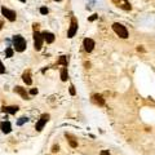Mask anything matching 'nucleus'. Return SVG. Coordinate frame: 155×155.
<instances>
[{"label": "nucleus", "mask_w": 155, "mask_h": 155, "mask_svg": "<svg viewBox=\"0 0 155 155\" xmlns=\"http://www.w3.org/2000/svg\"><path fill=\"white\" fill-rule=\"evenodd\" d=\"M5 73V69H4V65H3V62L0 61V74H4Z\"/></svg>", "instance_id": "nucleus-21"}, {"label": "nucleus", "mask_w": 155, "mask_h": 155, "mask_svg": "<svg viewBox=\"0 0 155 155\" xmlns=\"http://www.w3.org/2000/svg\"><path fill=\"white\" fill-rule=\"evenodd\" d=\"M22 80H23L25 83H26L27 85H31L32 84V79H31V73H30V70L25 71L23 75H22Z\"/></svg>", "instance_id": "nucleus-13"}, {"label": "nucleus", "mask_w": 155, "mask_h": 155, "mask_svg": "<svg viewBox=\"0 0 155 155\" xmlns=\"http://www.w3.org/2000/svg\"><path fill=\"white\" fill-rule=\"evenodd\" d=\"M30 95H38V89H35V88H32V89L30 91Z\"/></svg>", "instance_id": "nucleus-25"}, {"label": "nucleus", "mask_w": 155, "mask_h": 155, "mask_svg": "<svg viewBox=\"0 0 155 155\" xmlns=\"http://www.w3.org/2000/svg\"><path fill=\"white\" fill-rule=\"evenodd\" d=\"M0 129L3 131V133L8 134V133H10V131H12V124H10L8 120L1 121V123H0Z\"/></svg>", "instance_id": "nucleus-9"}, {"label": "nucleus", "mask_w": 155, "mask_h": 155, "mask_svg": "<svg viewBox=\"0 0 155 155\" xmlns=\"http://www.w3.org/2000/svg\"><path fill=\"white\" fill-rule=\"evenodd\" d=\"M92 99H93V102H95L96 105H98V106H104L105 105V99L102 98L101 95H93Z\"/></svg>", "instance_id": "nucleus-14"}, {"label": "nucleus", "mask_w": 155, "mask_h": 155, "mask_svg": "<svg viewBox=\"0 0 155 155\" xmlns=\"http://www.w3.org/2000/svg\"><path fill=\"white\" fill-rule=\"evenodd\" d=\"M112 30L115 31V34L118 35L119 38H121V39H127L128 38V30L126 29V26H123L121 23H114L112 25Z\"/></svg>", "instance_id": "nucleus-2"}, {"label": "nucleus", "mask_w": 155, "mask_h": 155, "mask_svg": "<svg viewBox=\"0 0 155 155\" xmlns=\"http://www.w3.org/2000/svg\"><path fill=\"white\" fill-rule=\"evenodd\" d=\"M49 120V115L48 114H43L40 116V119H39V121L36 123V126H35V129H36L38 132H40L41 129L44 128V126L47 124V121Z\"/></svg>", "instance_id": "nucleus-6"}, {"label": "nucleus", "mask_w": 155, "mask_h": 155, "mask_svg": "<svg viewBox=\"0 0 155 155\" xmlns=\"http://www.w3.org/2000/svg\"><path fill=\"white\" fill-rule=\"evenodd\" d=\"M41 35H43L44 41H47L48 44H52L54 41V39H56V38H54V34H52V32H48V31H44Z\"/></svg>", "instance_id": "nucleus-11"}, {"label": "nucleus", "mask_w": 155, "mask_h": 155, "mask_svg": "<svg viewBox=\"0 0 155 155\" xmlns=\"http://www.w3.org/2000/svg\"><path fill=\"white\" fill-rule=\"evenodd\" d=\"M14 92L18 93V95L21 96L23 99H30V96H29V93L26 92V89H25V88H22V87H19V85L14 88Z\"/></svg>", "instance_id": "nucleus-10"}, {"label": "nucleus", "mask_w": 155, "mask_h": 155, "mask_svg": "<svg viewBox=\"0 0 155 155\" xmlns=\"http://www.w3.org/2000/svg\"><path fill=\"white\" fill-rule=\"evenodd\" d=\"M58 65H62V66H66L67 67V63H69V58L67 56H61V58L57 61Z\"/></svg>", "instance_id": "nucleus-17"}, {"label": "nucleus", "mask_w": 155, "mask_h": 155, "mask_svg": "<svg viewBox=\"0 0 155 155\" xmlns=\"http://www.w3.org/2000/svg\"><path fill=\"white\" fill-rule=\"evenodd\" d=\"M39 29V23H34V31H38Z\"/></svg>", "instance_id": "nucleus-26"}, {"label": "nucleus", "mask_w": 155, "mask_h": 155, "mask_svg": "<svg viewBox=\"0 0 155 155\" xmlns=\"http://www.w3.org/2000/svg\"><path fill=\"white\" fill-rule=\"evenodd\" d=\"M66 138H67V141H69V143H70L71 147L75 149L76 146H78V141L75 140V137H74V136H71V134L66 133Z\"/></svg>", "instance_id": "nucleus-15"}, {"label": "nucleus", "mask_w": 155, "mask_h": 155, "mask_svg": "<svg viewBox=\"0 0 155 155\" xmlns=\"http://www.w3.org/2000/svg\"><path fill=\"white\" fill-rule=\"evenodd\" d=\"M96 18H97V14H93V16H92V17H91V18H89V21H95V19H96Z\"/></svg>", "instance_id": "nucleus-27"}, {"label": "nucleus", "mask_w": 155, "mask_h": 155, "mask_svg": "<svg viewBox=\"0 0 155 155\" xmlns=\"http://www.w3.org/2000/svg\"><path fill=\"white\" fill-rule=\"evenodd\" d=\"M99 155H110V153H109V150H102L101 153H99Z\"/></svg>", "instance_id": "nucleus-24"}, {"label": "nucleus", "mask_w": 155, "mask_h": 155, "mask_svg": "<svg viewBox=\"0 0 155 155\" xmlns=\"http://www.w3.org/2000/svg\"><path fill=\"white\" fill-rule=\"evenodd\" d=\"M13 47H14L16 52H23L27 47V43L21 35H16L13 36Z\"/></svg>", "instance_id": "nucleus-1"}, {"label": "nucleus", "mask_w": 155, "mask_h": 155, "mask_svg": "<svg viewBox=\"0 0 155 155\" xmlns=\"http://www.w3.org/2000/svg\"><path fill=\"white\" fill-rule=\"evenodd\" d=\"M54 1H61V0H54Z\"/></svg>", "instance_id": "nucleus-29"}, {"label": "nucleus", "mask_w": 155, "mask_h": 155, "mask_svg": "<svg viewBox=\"0 0 155 155\" xmlns=\"http://www.w3.org/2000/svg\"><path fill=\"white\" fill-rule=\"evenodd\" d=\"M70 95L75 96V89H74V85H70Z\"/></svg>", "instance_id": "nucleus-23"}, {"label": "nucleus", "mask_w": 155, "mask_h": 155, "mask_svg": "<svg viewBox=\"0 0 155 155\" xmlns=\"http://www.w3.org/2000/svg\"><path fill=\"white\" fill-rule=\"evenodd\" d=\"M69 79V73H67V67L66 66H63L62 70H61V80L62 82H66V80Z\"/></svg>", "instance_id": "nucleus-16"}, {"label": "nucleus", "mask_w": 155, "mask_h": 155, "mask_svg": "<svg viewBox=\"0 0 155 155\" xmlns=\"http://www.w3.org/2000/svg\"><path fill=\"white\" fill-rule=\"evenodd\" d=\"M1 13H3V16H4V17L7 18L8 21H10V22L16 21V18H17V14H16L14 10H10V9H8V8H5V7H1Z\"/></svg>", "instance_id": "nucleus-4"}, {"label": "nucleus", "mask_w": 155, "mask_h": 155, "mask_svg": "<svg viewBox=\"0 0 155 155\" xmlns=\"http://www.w3.org/2000/svg\"><path fill=\"white\" fill-rule=\"evenodd\" d=\"M26 121H29V118H26V116H22V118H19L17 120V126H23Z\"/></svg>", "instance_id": "nucleus-18"}, {"label": "nucleus", "mask_w": 155, "mask_h": 155, "mask_svg": "<svg viewBox=\"0 0 155 155\" xmlns=\"http://www.w3.org/2000/svg\"><path fill=\"white\" fill-rule=\"evenodd\" d=\"M5 54H7V57H13V49L10 48V47H8L7 49H5Z\"/></svg>", "instance_id": "nucleus-19"}, {"label": "nucleus", "mask_w": 155, "mask_h": 155, "mask_svg": "<svg viewBox=\"0 0 155 155\" xmlns=\"http://www.w3.org/2000/svg\"><path fill=\"white\" fill-rule=\"evenodd\" d=\"M83 45H84V49H85V51L89 53V52H92L93 48H95V41H93L92 39L87 38V39H84V41H83Z\"/></svg>", "instance_id": "nucleus-8"}, {"label": "nucleus", "mask_w": 155, "mask_h": 155, "mask_svg": "<svg viewBox=\"0 0 155 155\" xmlns=\"http://www.w3.org/2000/svg\"><path fill=\"white\" fill-rule=\"evenodd\" d=\"M58 150H60V146H58V145H54L53 147H52V151H53V153H57Z\"/></svg>", "instance_id": "nucleus-22"}, {"label": "nucleus", "mask_w": 155, "mask_h": 155, "mask_svg": "<svg viewBox=\"0 0 155 155\" xmlns=\"http://www.w3.org/2000/svg\"><path fill=\"white\" fill-rule=\"evenodd\" d=\"M43 35L40 34L39 31H34V47H35V51H40L41 47H43Z\"/></svg>", "instance_id": "nucleus-3"}, {"label": "nucleus", "mask_w": 155, "mask_h": 155, "mask_svg": "<svg viewBox=\"0 0 155 155\" xmlns=\"http://www.w3.org/2000/svg\"><path fill=\"white\" fill-rule=\"evenodd\" d=\"M19 1H22V3H26V0H19Z\"/></svg>", "instance_id": "nucleus-28"}, {"label": "nucleus", "mask_w": 155, "mask_h": 155, "mask_svg": "<svg viewBox=\"0 0 155 155\" xmlns=\"http://www.w3.org/2000/svg\"><path fill=\"white\" fill-rule=\"evenodd\" d=\"M76 31H78V21H76L75 17H73L71 18L70 30H69V32H67V38H74L76 34Z\"/></svg>", "instance_id": "nucleus-7"}, {"label": "nucleus", "mask_w": 155, "mask_h": 155, "mask_svg": "<svg viewBox=\"0 0 155 155\" xmlns=\"http://www.w3.org/2000/svg\"><path fill=\"white\" fill-rule=\"evenodd\" d=\"M1 111L5 114H16L18 111V106H3Z\"/></svg>", "instance_id": "nucleus-12"}, {"label": "nucleus", "mask_w": 155, "mask_h": 155, "mask_svg": "<svg viewBox=\"0 0 155 155\" xmlns=\"http://www.w3.org/2000/svg\"><path fill=\"white\" fill-rule=\"evenodd\" d=\"M111 1L114 3L118 8H120V9H124V10H131L132 9V5L129 4L128 0H111Z\"/></svg>", "instance_id": "nucleus-5"}, {"label": "nucleus", "mask_w": 155, "mask_h": 155, "mask_svg": "<svg viewBox=\"0 0 155 155\" xmlns=\"http://www.w3.org/2000/svg\"><path fill=\"white\" fill-rule=\"evenodd\" d=\"M40 13H41V14H47V13H48V8L41 7L40 8Z\"/></svg>", "instance_id": "nucleus-20"}]
</instances>
